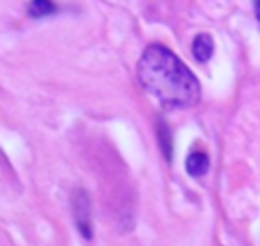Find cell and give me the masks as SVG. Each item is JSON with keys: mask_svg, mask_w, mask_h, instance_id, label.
I'll list each match as a JSON object with an SVG mask.
<instances>
[{"mask_svg": "<svg viewBox=\"0 0 260 246\" xmlns=\"http://www.w3.org/2000/svg\"><path fill=\"white\" fill-rule=\"evenodd\" d=\"M140 85L167 106L189 108L200 101V83L172 50L151 45L137 66Z\"/></svg>", "mask_w": 260, "mask_h": 246, "instance_id": "6da1fadb", "label": "cell"}, {"mask_svg": "<svg viewBox=\"0 0 260 246\" xmlns=\"http://www.w3.org/2000/svg\"><path fill=\"white\" fill-rule=\"evenodd\" d=\"M253 6H255V16L260 21V0H253Z\"/></svg>", "mask_w": 260, "mask_h": 246, "instance_id": "8992f818", "label": "cell"}, {"mask_svg": "<svg viewBox=\"0 0 260 246\" xmlns=\"http://www.w3.org/2000/svg\"><path fill=\"white\" fill-rule=\"evenodd\" d=\"M186 168L191 177H202L209 172V156L202 150H193L186 158Z\"/></svg>", "mask_w": 260, "mask_h": 246, "instance_id": "3957f363", "label": "cell"}, {"mask_svg": "<svg viewBox=\"0 0 260 246\" xmlns=\"http://www.w3.org/2000/svg\"><path fill=\"white\" fill-rule=\"evenodd\" d=\"M73 216L76 227L85 239L92 237V220H90V202L89 195L83 190H76L73 193Z\"/></svg>", "mask_w": 260, "mask_h": 246, "instance_id": "7a4b0ae2", "label": "cell"}, {"mask_svg": "<svg viewBox=\"0 0 260 246\" xmlns=\"http://www.w3.org/2000/svg\"><path fill=\"white\" fill-rule=\"evenodd\" d=\"M55 13V4L53 0H30L28 6V14L32 18H43L48 14Z\"/></svg>", "mask_w": 260, "mask_h": 246, "instance_id": "5b68a950", "label": "cell"}, {"mask_svg": "<svg viewBox=\"0 0 260 246\" xmlns=\"http://www.w3.org/2000/svg\"><path fill=\"white\" fill-rule=\"evenodd\" d=\"M193 55L199 62H207L212 57V51H214V41H212V36L209 34H199L193 39Z\"/></svg>", "mask_w": 260, "mask_h": 246, "instance_id": "277c9868", "label": "cell"}]
</instances>
